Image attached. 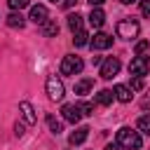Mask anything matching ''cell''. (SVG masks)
Returning <instances> with one entry per match:
<instances>
[{
    "mask_svg": "<svg viewBox=\"0 0 150 150\" xmlns=\"http://www.w3.org/2000/svg\"><path fill=\"white\" fill-rule=\"evenodd\" d=\"M77 2H80V0H63V5H66V7H73V5H77Z\"/></svg>",
    "mask_w": 150,
    "mask_h": 150,
    "instance_id": "obj_29",
    "label": "cell"
},
{
    "mask_svg": "<svg viewBox=\"0 0 150 150\" xmlns=\"http://www.w3.org/2000/svg\"><path fill=\"white\" fill-rule=\"evenodd\" d=\"M112 98H115V94H112L110 89H101V91L96 94V103H98V105H110Z\"/></svg>",
    "mask_w": 150,
    "mask_h": 150,
    "instance_id": "obj_16",
    "label": "cell"
},
{
    "mask_svg": "<svg viewBox=\"0 0 150 150\" xmlns=\"http://www.w3.org/2000/svg\"><path fill=\"white\" fill-rule=\"evenodd\" d=\"M45 89H47V96H49L52 101H61V98L66 96V87H63V82H61L56 75H49V77H47Z\"/></svg>",
    "mask_w": 150,
    "mask_h": 150,
    "instance_id": "obj_4",
    "label": "cell"
},
{
    "mask_svg": "<svg viewBox=\"0 0 150 150\" xmlns=\"http://www.w3.org/2000/svg\"><path fill=\"white\" fill-rule=\"evenodd\" d=\"M73 45H75V47H84V45H89V35H87V30H77L75 38H73Z\"/></svg>",
    "mask_w": 150,
    "mask_h": 150,
    "instance_id": "obj_19",
    "label": "cell"
},
{
    "mask_svg": "<svg viewBox=\"0 0 150 150\" xmlns=\"http://www.w3.org/2000/svg\"><path fill=\"white\" fill-rule=\"evenodd\" d=\"M141 12H143V16L150 19V0H143V2H141Z\"/></svg>",
    "mask_w": 150,
    "mask_h": 150,
    "instance_id": "obj_26",
    "label": "cell"
},
{
    "mask_svg": "<svg viewBox=\"0 0 150 150\" xmlns=\"http://www.w3.org/2000/svg\"><path fill=\"white\" fill-rule=\"evenodd\" d=\"M91 87H94V80H91V77H82L80 82H75V94L87 96V94L91 91Z\"/></svg>",
    "mask_w": 150,
    "mask_h": 150,
    "instance_id": "obj_14",
    "label": "cell"
},
{
    "mask_svg": "<svg viewBox=\"0 0 150 150\" xmlns=\"http://www.w3.org/2000/svg\"><path fill=\"white\" fill-rule=\"evenodd\" d=\"M42 33H45L47 38H56V35H59V23H56V19H47V21L42 23Z\"/></svg>",
    "mask_w": 150,
    "mask_h": 150,
    "instance_id": "obj_15",
    "label": "cell"
},
{
    "mask_svg": "<svg viewBox=\"0 0 150 150\" xmlns=\"http://www.w3.org/2000/svg\"><path fill=\"white\" fill-rule=\"evenodd\" d=\"M120 68H122L120 59L110 56V59H105V61L101 63V77H103V80H112V77L120 73Z\"/></svg>",
    "mask_w": 150,
    "mask_h": 150,
    "instance_id": "obj_6",
    "label": "cell"
},
{
    "mask_svg": "<svg viewBox=\"0 0 150 150\" xmlns=\"http://www.w3.org/2000/svg\"><path fill=\"white\" fill-rule=\"evenodd\" d=\"M23 23H26V19L21 16V12H19V14L12 12V14L7 16V26H9V28H23Z\"/></svg>",
    "mask_w": 150,
    "mask_h": 150,
    "instance_id": "obj_17",
    "label": "cell"
},
{
    "mask_svg": "<svg viewBox=\"0 0 150 150\" xmlns=\"http://www.w3.org/2000/svg\"><path fill=\"white\" fill-rule=\"evenodd\" d=\"M145 87V82H143V77H134L131 80V87L129 89H134V91H138V89H143Z\"/></svg>",
    "mask_w": 150,
    "mask_h": 150,
    "instance_id": "obj_25",
    "label": "cell"
},
{
    "mask_svg": "<svg viewBox=\"0 0 150 150\" xmlns=\"http://www.w3.org/2000/svg\"><path fill=\"white\" fill-rule=\"evenodd\" d=\"M77 108H80L82 115H94V103H87V101H84V103H80Z\"/></svg>",
    "mask_w": 150,
    "mask_h": 150,
    "instance_id": "obj_24",
    "label": "cell"
},
{
    "mask_svg": "<svg viewBox=\"0 0 150 150\" xmlns=\"http://www.w3.org/2000/svg\"><path fill=\"white\" fill-rule=\"evenodd\" d=\"M47 19H49V12H47L45 5H35V7H30V21H33V23H40V26H42Z\"/></svg>",
    "mask_w": 150,
    "mask_h": 150,
    "instance_id": "obj_9",
    "label": "cell"
},
{
    "mask_svg": "<svg viewBox=\"0 0 150 150\" xmlns=\"http://www.w3.org/2000/svg\"><path fill=\"white\" fill-rule=\"evenodd\" d=\"M82 68H84V61L75 54H68L61 61V75H77V73H82Z\"/></svg>",
    "mask_w": 150,
    "mask_h": 150,
    "instance_id": "obj_3",
    "label": "cell"
},
{
    "mask_svg": "<svg viewBox=\"0 0 150 150\" xmlns=\"http://www.w3.org/2000/svg\"><path fill=\"white\" fill-rule=\"evenodd\" d=\"M61 115H63V120L70 122V124H77L80 117H82V112H80V108H77L75 103H66V105L61 108Z\"/></svg>",
    "mask_w": 150,
    "mask_h": 150,
    "instance_id": "obj_7",
    "label": "cell"
},
{
    "mask_svg": "<svg viewBox=\"0 0 150 150\" xmlns=\"http://www.w3.org/2000/svg\"><path fill=\"white\" fill-rule=\"evenodd\" d=\"M138 131H143V134H148V136H150V115L138 117Z\"/></svg>",
    "mask_w": 150,
    "mask_h": 150,
    "instance_id": "obj_21",
    "label": "cell"
},
{
    "mask_svg": "<svg viewBox=\"0 0 150 150\" xmlns=\"http://www.w3.org/2000/svg\"><path fill=\"white\" fill-rule=\"evenodd\" d=\"M49 2H61V0H49Z\"/></svg>",
    "mask_w": 150,
    "mask_h": 150,
    "instance_id": "obj_33",
    "label": "cell"
},
{
    "mask_svg": "<svg viewBox=\"0 0 150 150\" xmlns=\"http://www.w3.org/2000/svg\"><path fill=\"white\" fill-rule=\"evenodd\" d=\"M112 94H115V98L117 101H122V103H129L131 101V89L127 87V84H115V89H112Z\"/></svg>",
    "mask_w": 150,
    "mask_h": 150,
    "instance_id": "obj_12",
    "label": "cell"
},
{
    "mask_svg": "<svg viewBox=\"0 0 150 150\" xmlns=\"http://www.w3.org/2000/svg\"><path fill=\"white\" fill-rule=\"evenodd\" d=\"M14 134H16L19 138H21V136L26 134V129H23V124H19V122H16V124H14Z\"/></svg>",
    "mask_w": 150,
    "mask_h": 150,
    "instance_id": "obj_27",
    "label": "cell"
},
{
    "mask_svg": "<svg viewBox=\"0 0 150 150\" xmlns=\"http://www.w3.org/2000/svg\"><path fill=\"white\" fill-rule=\"evenodd\" d=\"M68 28H70L73 33H77V30H82V16H80L77 12L68 16Z\"/></svg>",
    "mask_w": 150,
    "mask_h": 150,
    "instance_id": "obj_18",
    "label": "cell"
},
{
    "mask_svg": "<svg viewBox=\"0 0 150 150\" xmlns=\"http://www.w3.org/2000/svg\"><path fill=\"white\" fill-rule=\"evenodd\" d=\"M7 5L12 7V12H16V9L21 12L23 7H28V5H30V0H7Z\"/></svg>",
    "mask_w": 150,
    "mask_h": 150,
    "instance_id": "obj_22",
    "label": "cell"
},
{
    "mask_svg": "<svg viewBox=\"0 0 150 150\" xmlns=\"http://www.w3.org/2000/svg\"><path fill=\"white\" fill-rule=\"evenodd\" d=\"M19 110H21V117H23V122L26 124H35V110H33V105L28 103V101H21L19 103Z\"/></svg>",
    "mask_w": 150,
    "mask_h": 150,
    "instance_id": "obj_10",
    "label": "cell"
},
{
    "mask_svg": "<svg viewBox=\"0 0 150 150\" xmlns=\"http://www.w3.org/2000/svg\"><path fill=\"white\" fill-rule=\"evenodd\" d=\"M103 21H105L103 9H101V7H91V12H89V23H91L94 28H101V26H103Z\"/></svg>",
    "mask_w": 150,
    "mask_h": 150,
    "instance_id": "obj_13",
    "label": "cell"
},
{
    "mask_svg": "<svg viewBox=\"0 0 150 150\" xmlns=\"http://www.w3.org/2000/svg\"><path fill=\"white\" fill-rule=\"evenodd\" d=\"M89 45H91V49H108L112 45V38L108 33H94V38L89 40Z\"/></svg>",
    "mask_w": 150,
    "mask_h": 150,
    "instance_id": "obj_8",
    "label": "cell"
},
{
    "mask_svg": "<svg viewBox=\"0 0 150 150\" xmlns=\"http://www.w3.org/2000/svg\"><path fill=\"white\" fill-rule=\"evenodd\" d=\"M105 150H120V145L115 143V145H105Z\"/></svg>",
    "mask_w": 150,
    "mask_h": 150,
    "instance_id": "obj_31",
    "label": "cell"
},
{
    "mask_svg": "<svg viewBox=\"0 0 150 150\" xmlns=\"http://www.w3.org/2000/svg\"><path fill=\"white\" fill-rule=\"evenodd\" d=\"M138 33H141V26L136 19H122L117 23V35L124 40H134V38H138Z\"/></svg>",
    "mask_w": 150,
    "mask_h": 150,
    "instance_id": "obj_2",
    "label": "cell"
},
{
    "mask_svg": "<svg viewBox=\"0 0 150 150\" xmlns=\"http://www.w3.org/2000/svg\"><path fill=\"white\" fill-rule=\"evenodd\" d=\"M148 49H150V42H148V40H141V42H136V56H143Z\"/></svg>",
    "mask_w": 150,
    "mask_h": 150,
    "instance_id": "obj_23",
    "label": "cell"
},
{
    "mask_svg": "<svg viewBox=\"0 0 150 150\" xmlns=\"http://www.w3.org/2000/svg\"><path fill=\"white\" fill-rule=\"evenodd\" d=\"M87 136H89V127H77V129L68 136V143H70V145H80V143L87 141Z\"/></svg>",
    "mask_w": 150,
    "mask_h": 150,
    "instance_id": "obj_11",
    "label": "cell"
},
{
    "mask_svg": "<svg viewBox=\"0 0 150 150\" xmlns=\"http://www.w3.org/2000/svg\"><path fill=\"white\" fill-rule=\"evenodd\" d=\"M148 70H150V61H148V56H134V59H131V63H129V73H131L134 77H143V75H148Z\"/></svg>",
    "mask_w": 150,
    "mask_h": 150,
    "instance_id": "obj_5",
    "label": "cell"
},
{
    "mask_svg": "<svg viewBox=\"0 0 150 150\" xmlns=\"http://www.w3.org/2000/svg\"><path fill=\"white\" fill-rule=\"evenodd\" d=\"M47 124H49L52 134H61V131H63V124H61L56 117H52V115H47Z\"/></svg>",
    "mask_w": 150,
    "mask_h": 150,
    "instance_id": "obj_20",
    "label": "cell"
},
{
    "mask_svg": "<svg viewBox=\"0 0 150 150\" xmlns=\"http://www.w3.org/2000/svg\"><path fill=\"white\" fill-rule=\"evenodd\" d=\"M141 134L138 131H134L131 127H122L120 131H117V145L120 148H127V150H138L141 148Z\"/></svg>",
    "mask_w": 150,
    "mask_h": 150,
    "instance_id": "obj_1",
    "label": "cell"
},
{
    "mask_svg": "<svg viewBox=\"0 0 150 150\" xmlns=\"http://www.w3.org/2000/svg\"><path fill=\"white\" fill-rule=\"evenodd\" d=\"M120 2H122V5H134L136 0H120Z\"/></svg>",
    "mask_w": 150,
    "mask_h": 150,
    "instance_id": "obj_32",
    "label": "cell"
},
{
    "mask_svg": "<svg viewBox=\"0 0 150 150\" xmlns=\"http://www.w3.org/2000/svg\"><path fill=\"white\" fill-rule=\"evenodd\" d=\"M91 63H94V66H98V63H103V59H101V56H94V59H91Z\"/></svg>",
    "mask_w": 150,
    "mask_h": 150,
    "instance_id": "obj_30",
    "label": "cell"
},
{
    "mask_svg": "<svg viewBox=\"0 0 150 150\" xmlns=\"http://www.w3.org/2000/svg\"><path fill=\"white\" fill-rule=\"evenodd\" d=\"M103 2H105V0H89V5H91V7H101Z\"/></svg>",
    "mask_w": 150,
    "mask_h": 150,
    "instance_id": "obj_28",
    "label": "cell"
}]
</instances>
